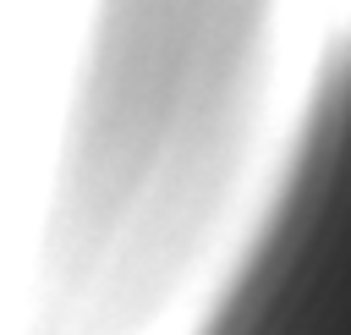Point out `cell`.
<instances>
[{
	"mask_svg": "<svg viewBox=\"0 0 351 335\" xmlns=\"http://www.w3.org/2000/svg\"><path fill=\"white\" fill-rule=\"evenodd\" d=\"M197 335H351V33L324 60Z\"/></svg>",
	"mask_w": 351,
	"mask_h": 335,
	"instance_id": "7a4b0ae2",
	"label": "cell"
},
{
	"mask_svg": "<svg viewBox=\"0 0 351 335\" xmlns=\"http://www.w3.org/2000/svg\"><path fill=\"white\" fill-rule=\"evenodd\" d=\"M274 0H99L66 110L33 335H137L252 148Z\"/></svg>",
	"mask_w": 351,
	"mask_h": 335,
	"instance_id": "6da1fadb",
	"label": "cell"
}]
</instances>
